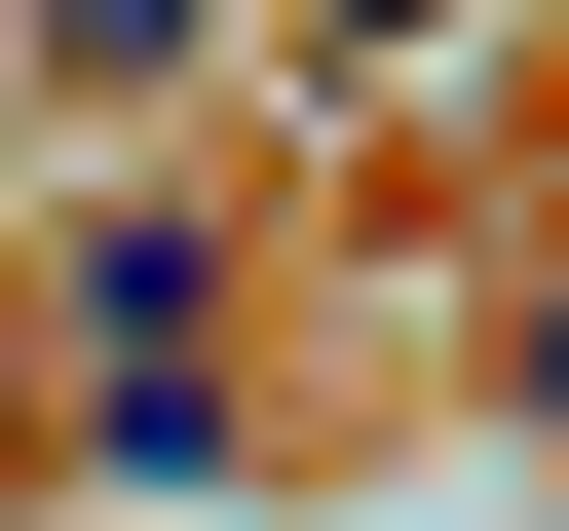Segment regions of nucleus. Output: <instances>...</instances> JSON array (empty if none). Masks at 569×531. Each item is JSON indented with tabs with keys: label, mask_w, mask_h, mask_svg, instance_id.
Returning a JSON list of instances; mask_svg holds the SVG:
<instances>
[{
	"label": "nucleus",
	"mask_w": 569,
	"mask_h": 531,
	"mask_svg": "<svg viewBox=\"0 0 569 531\" xmlns=\"http://www.w3.org/2000/svg\"><path fill=\"white\" fill-rule=\"evenodd\" d=\"M493 418H531V455H569V228H531V266H493Z\"/></svg>",
	"instance_id": "nucleus-4"
},
{
	"label": "nucleus",
	"mask_w": 569,
	"mask_h": 531,
	"mask_svg": "<svg viewBox=\"0 0 569 531\" xmlns=\"http://www.w3.org/2000/svg\"><path fill=\"white\" fill-rule=\"evenodd\" d=\"M0 39H39V114H152V77L228 39V0H0Z\"/></svg>",
	"instance_id": "nucleus-2"
},
{
	"label": "nucleus",
	"mask_w": 569,
	"mask_h": 531,
	"mask_svg": "<svg viewBox=\"0 0 569 531\" xmlns=\"http://www.w3.org/2000/svg\"><path fill=\"white\" fill-rule=\"evenodd\" d=\"M266 39H305V77L380 114V77H456V39H493V0H266Z\"/></svg>",
	"instance_id": "nucleus-3"
},
{
	"label": "nucleus",
	"mask_w": 569,
	"mask_h": 531,
	"mask_svg": "<svg viewBox=\"0 0 569 531\" xmlns=\"http://www.w3.org/2000/svg\"><path fill=\"white\" fill-rule=\"evenodd\" d=\"M228 304H266L228 190H77V228H39V380H228Z\"/></svg>",
	"instance_id": "nucleus-1"
}]
</instances>
